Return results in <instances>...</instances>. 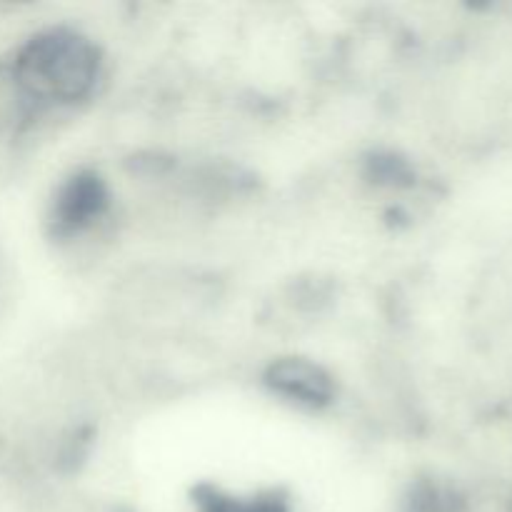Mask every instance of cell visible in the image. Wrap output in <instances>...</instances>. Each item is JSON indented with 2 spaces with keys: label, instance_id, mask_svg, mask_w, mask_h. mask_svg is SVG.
<instances>
[{
  "label": "cell",
  "instance_id": "cell-6",
  "mask_svg": "<svg viewBox=\"0 0 512 512\" xmlns=\"http://www.w3.org/2000/svg\"><path fill=\"white\" fill-rule=\"evenodd\" d=\"M373 168L380 180H390V183H398L400 178H408V168L398 158H378L373 163Z\"/></svg>",
  "mask_w": 512,
  "mask_h": 512
},
{
  "label": "cell",
  "instance_id": "cell-5",
  "mask_svg": "<svg viewBox=\"0 0 512 512\" xmlns=\"http://www.w3.org/2000/svg\"><path fill=\"white\" fill-rule=\"evenodd\" d=\"M458 505V498L450 490L423 483L410 495L408 512H458Z\"/></svg>",
  "mask_w": 512,
  "mask_h": 512
},
{
  "label": "cell",
  "instance_id": "cell-7",
  "mask_svg": "<svg viewBox=\"0 0 512 512\" xmlns=\"http://www.w3.org/2000/svg\"><path fill=\"white\" fill-rule=\"evenodd\" d=\"M0 295H3V265H0Z\"/></svg>",
  "mask_w": 512,
  "mask_h": 512
},
{
  "label": "cell",
  "instance_id": "cell-3",
  "mask_svg": "<svg viewBox=\"0 0 512 512\" xmlns=\"http://www.w3.org/2000/svg\"><path fill=\"white\" fill-rule=\"evenodd\" d=\"M270 390L305 408H323L333 400L335 383L320 365L303 358H283L265 373Z\"/></svg>",
  "mask_w": 512,
  "mask_h": 512
},
{
  "label": "cell",
  "instance_id": "cell-4",
  "mask_svg": "<svg viewBox=\"0 0 512 512\" xmlns=\"http://www.w3.org/2000/svg\"><path fill=\"white\" fill-rule=\"evenodd\" d=\"M198 512H290V508L278 495L240 500L208 490V493L198 495Z\"/></svg>",
  "mask_w": 512,
  "mask_h": 512
},
{
  "label": "cell",
  "instance_id": "cell-2",
  "mask_svg": "<svg viewBox=\"0 0 512 512\" xmlns=\"http://www.w3.org/2000/svg\"><path fill=\"white\" fill-rule=\"evenodd\" d=\"M108 208V188L95 173H75L73 178L65 180L55 193L53 208H50V225L53 233L65 238V235L80 233L90 228Z\"/></svg>",
  "mask_w": 512,
  "mask_h": 512
},
{
  "label": "cell",
  "instance_id": "cell-1",
  "mask_svg": "<svg viewBox=\"0 0 512 512\" xmlns=\"http://www.w3.org/2000/svg\"><path fill=\"white\" fill-rule=\"evenodd\" d=\"M100 73V53L85 35L50 28L33 35L15 53L10 80L28 110L78 103L88 98Z\"/></svg>",
  "mask_w": 512,
  "mask_h": 512
}]
</instances>
